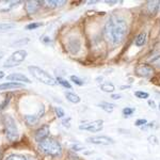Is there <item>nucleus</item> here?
<instances>
[{
    "instance_id": "obj_25",
    "label": "nucleus",
    "mask_w": 160,
    "mask_h": 160,
    "mask_svg": "<svg viewBox=\"0 0 160 160\" xmlns=\"http://www.w3.org/2000/svg\"><path fill=\"white\" fill-rule=\"evenodd\" d=\"M135 95L140 99H146V98H148V96H149V94L148 92H143V91H137L135 92Z\"/></svg>"
},
{
    "instance_id": "obj_13",
    "label": "nucleus",
    "mask_w": 160,
    "mask_h": 160,
    "mask_svg": "<svg viewBox=\"0 0 160 160\" xmlns=\"http://www.w3.org/2000/svg\"><path fill=\"white\" fill-rule=\"evenodd\" d=\"M8 80H10V81H20V82H25V83H31L30 79L28 78L27 76H25V75L22 74H19V73H16V74H11L9 75V76L7 77Z\"/></svg>"
},
{
    "instance_id": "obj_39",
    "label": "nucleus",
    "mask_w": 160,
    "mask_h": 160,
    "mask_svg": "<svg viewBox=\"0 0 160 160\" xmlns=\"http://www.w3.org/2000/svg\"><path fill=\"white\" fill-rule=\"evenodd\" d=\"M158 108H159V110H160V102H159V106H158Z\"/></svg>"
},
{
    "instance_id": "obj_14",
    "label": "nucleus",
    "mask_w": 160,
    "mask_h": 160,
    "mask_svg": "<svg viewBox=\"0 0 160 160\" xmlns=\"http://www.w3.org/2000/svg\"><path fill=\"white\" fill-rule=\"evenodd\" d=\"M40 3H42L41 1H27L26 2L25 9L27 11L28 14H33L38 11V7H40Z\"/></svg>"
},
{
    "instance_id": "obj_27",
    "label": "nucleus",
    "mask_w": 160,
    "mask_h": 160,
    "mask_svg": "<svg viewBox=\"0 0 160 160\" xmlns=\"http://www.w3.org/2000/svg\"><path fill=\"white\" fill-rule=\"evenodd\" d=\"M41 26H43L42 22H31V24L26 26V29L27 30H34V29H37V28L41 27Z\"/></svg>"
},
{
    "instance_id": "obj_22",
    "label": "nucleus",
    "mask_w": 160,
    "mask_h": 160,
    "mask_svg": "<svg viewBox=\"0 0 160 160\" xmlns=\"http://www.w3.org/2000/svg\"><path fill=\"white\" fill-rule=\"evenodd\" d=\"M159 2H156V1H153V2H148V11L152 12L153 14L157 12V10H158V7H159Z\"/></svg>"
},
{
    "instance_id": "obj_16",
    "label": "nucleus",
    "mask_w": 160,
    "mask_h": 160,
    "mask_svg": "<svg viewBox=\"0 0 160 160\" xmlns=\"http://www.w3.org/2000/svg\"><path fill=\"white\" fill-rule=\"evenodd\" d=\"M146 40H148V34H146L145 31H143V32L139 33V34L137 35V38L135 40V45L137 47H141V46L145 45Z\"/></svg>"
},
{
    "instance_id": "obj_19",
    "label": "nucleus",
    "mask_w": 160,
    "mask_h": 160,
    "mask_svg": "<svg viewBox=\"0 0 160 160\" xmlns=\"http://www.w3.org/2000/svg\"><path fill=\"white\" fill-rule=\"evenodd\" d=\"M15 28V24L12 22H1L0 24V33H4Z\"/></svg>"
},
{
    "instance_id": "obj_31",
    "label": "nucleus",
    "mask_w": 160,
    "mask_h": 160,
    "mask_svg": "<svg viewBox=\"0 0 160 160\" xmlns=\"http://www.w3.org/2000/svg\"><path fill=\"white\" fill-rule=\"evenodd\" d=\"M135 124L138 127H143V126H145L146 124H148V121H146L145 118H140V120H137Z\"/></svg>"
},
{
    "instance_id": "obj_40",
    "label": "nucleus",
    "mask_w": 160,
    "mask_h": 160,
    "mask_svg": "<svg viewBox=\"0 0 160 160\" xmlns=\"http://www.w3.org/2000/svg\"><path fill=\"white\" fill-rule=\"evenodd\" d=\"M96 160H102V159H100V158H98V159H96Z\"/></svg>"
},
{
    "instance_id": "obj_24",
    "label": "nucleus",
    "mask_w": 160,
    "mask_h": 160,
    "mask_svg": "<svg viewBox=\"0 0 160 160\" xmlns=\"http://www.w3.org/2000/svg\"><path fill=\"white\" fill-rule=\"evenodd\" d=\"M57 81H58L62 87L66 88V89H72V86H71V84H69V82L68 81V80H65V79L61 78V77H58V78H57Z\"/></svg>"
},
{
    "instance_id": "obj_29",
    "label": "nucleus",
    "mask_w": 160,
    "mask_h": 160,
    "mask_svg": "<svg viewBox=\"0 0 160 160\" xmlns=\"http://www.w3.org/2000/svg\"><path fill=\"white\" fill-rule=\"evenodd\" d=\"M41 41H42V43H44L45 45H51V44H52V40H51L48 35H43V37L41 38Z\"/></svg>"
},
{
    "instance_id": "obj_32",
    "label": "nucleus",
    "mask_w": 160,
    "mask_h": 160,
    "mask_svg": "<svg viewBox=\"0 0 160 160\" xmlns=\"http://www.w3.org/2000/svg\"><path fill=\"white\" fill-rule=\"evenodd\" d=\"M71 148H72V149H73V151H77V152L84 149V146H83V145H81V144H78V143L73 144V145H72Z\"/></svg>"
},
{
    "instance_id": "obj_26",
    "label": "nucleus",
    "mask_w": 160,
    "mask_h": 160,
    "mask_svg": "<svg viewBox=\"0 0 160 160\" xmlns=\"http://www.w3.org/2000/svg\"><path fill=\"white\" fill-rule=\"evenodd\" d=\"M71 80L74 82L75 84H77V86H80V87H81V86H83V84H84L83 80L80 79L79 77H77V76H74V75H73V76H71Z\"/></svg>"
},
{
    "instance_id": "obj_28",
    "label": "nucleus",
    "mask_w": 160,
    "mask_h": 160,
    "mask_svg": "<svg viewBox=\"0 0 160 160\" xmlns=\"http://www.w3.org/2000/svg\"><path fill=\"white\" fill-rule=\"evenodd\" d=\"M133 112H135V109H133V108L126 107L123 109V114L125 115V117H130V115H132Z\"/></svg>"
},
{
    "instance_id": "obj_10",
    "label": "nucleus",
    "mask_w": 160,
    "mask_h": 160,
    "mask_svg": "<svg viewBox=\"0 0 160 160\" xmlns=\"http://www.w3.org/2000/svg\"><path fill=\"white\" fill-rule=\"evenodd\" d=\"M48 135H49V126L48 125H43L41 128H38L37 130V132H35V141L38 142H42L43 140H45V139H47Z\"/></svg>"
},
{
    "instance_id": "obj_12",
    "label": "nucleus",
    "mask_w": 160,
    "mask_h": 160,
    "mask_svg": "<svg viewBox=\"0 0 160 160\" xmlns=\"http://www.w3.org/2000/svg\"><path fill=\"white\" fill-rule=\"evenodd\" d=\"M44 112H45V109H44V107L42 106V108H41L40 112L38 113V114H33V115H26L25 117V121L26 123L28 124V125H35V124H38V122L40 121V118L43 117Z\"/></svg>"
},
{
    "instance_id": "obj_21",
    "label": "nucleus",
    "mask_w": 160,
    "mask_h": 160,
    "mask_svg": "<svg viewBox=\"0 0 160 160\" xmlns=\"http://www.w3.org/2000/svg\"><path fill=\"white\" fill-rule=\"evenodd\" d=\"M65 97H66V99H68V102H74V104H77V102H80V97L78 96V95L75 94V93H72V92H66L65 93Z\"/></svg>"
},
{
    "instance_id": "obj_6",
    "label": "nucleus",
    "mask_w": 160,
    "mask_h": 160,
    "mask_svg": "<svg viewBox=\"0 0 160 160\" xmlns=\"http://www.w3.org/2000/svg\"><path fill=\"white\" fill-rule=\"evenodd\" d=\"M104 127V121L102 120H96V121H92V122H88L84 123L82 125L79 126V129H83L90 132H98L102 129Z\"/></svg>"
},
{
    "instance_id": "obj_23",
    "label": "nucleus",
    "mask_w": 160,
    "mask_h": 160,
    "mask_svg": "<svg viewBox=\"0 0 160 160\" xmlns=\"http://www.w3.org/2000/svg\"><path fill=\"white\" fill-rule=\"evenodd\" d=\"M6 160H27L26 159L25 156L22 155H19V154H11L7 157Z\"/></svg>"
},
{
    "instance_id": "obj_20",
    "label": "nucleus",
    "mask_w": 160,
    "mask_h": 160,
    "mask_svg": "<svg viewBox=\"0 0 160 160\" xmlns=\"http://www.w3.org/2000/svg\"><path fill=\"white\" fill-rule=\"evenodd\" d=\"M100 90L107 93H112V92H114L115 87H114V84L111 83V82H105V83H102V86H100Z\"/></svg>"
},
{
    "instance_id": "obj_7",
    "label": "nucleus",
    "mask_w": 160,
    "mask_h": 160,
    "mask_svg": "<svg viewBox=\"0 0 160 160\" xmlns=\"http://www.w3.org/2000/svg\"><path fill=\"white\" fill-rule=\"evenodd\" d=\"M87 141L89 142V143L96 144V145H112V144H114V140L107 136L90 137V138L87 139Z\"/></svg>"
},
{
    "instance_id": "obj_33",
    "label": "nucleus",
    "mask_w": 160,
    "mask_h": 160,
    "mask_svg": "<svg viewBox=\"0 0 160 160\" xmlns=\"http://www.w3.org/2000/svg\"><path fill=\"white\" fill-rule=\"evenodd\" d=\"M148 141H149V143H152V144H155V145H158L159 144V142H158V139L156 138L155 136H152V137H149L148 138Z\"/></svg>"
},
{
    "instance_id": "obj_36",
    "label": "nucleus",
    "mask_w": 160,
    "mask_h": 160,
    "mask_svg": "<svg viewBox=\"0 0 160 160\" xmlns=\"http://www.w3.org/2000/svg\"><path fill=\"white\" fill-rule=\"evenodd\" d=\"M148 105L151 106V108H153V109L156 108V104H155L154 100H148Z\"/></svg>"
},
{
    "instance_id": "obj_5",
    "label": "nucleus",
    "mask_w": 160,
    "mask_h": 160,
    "mask_svg": "<svg viewBox=\"0 0 160 160\" xmlns=\"http://www.w3.org/2000/svg\"><path fill=\"white\" fill-rule=\"evenodd\" d=\"M27 58V51L24 49L17 50L15 52H13L11 56L9 57V59L4 62L3 66L4 68H14V66H17L22 63L25 59Z\"/></svg>"
},
{
    "instance_id": "obj_8",
    "label": "nucleus",
    "mask_w": 160,
    "mask_h": 160,
    "mask_svg": "<svg viewBox=\"0 0 160 160\" xmlns=\"http://www.w3.org/2000/svg\"><path fill=\"white\" fill-rule=\"evenodd\" d=\"M81 48V42L78 38H69L68 41V49L69 52H72L73 55L78 53V51Z\"/></svg>"
},
{
    "instance_id": "obj_18",
    "label": "nucleus",
    "mask_w": 160,
    "mask_h": 160,
    "mask_svg": "<svg viewBox=\"0 0 160 160\" xmlns=\"http://www.w3.org/2000/svg\"><path fill=\"white\" fill-rule=\"evenodd\" d=\"M98 106L102 108V110L106 111V112H108V113L112 112V111L114 110V107H115L113 104H110V102H102L100 104H98Z\"/></svg>"
},
{
    "instance_id": "obj_17",
    "label": "nucleus",
    "mask_w": 160,
    "mask_h": 160,
    "mask_svg": "<svg viewBox=\"0 0 160 160\" xmlns=\"http://www.w3.org/2000/svg\"><path fill=\"white\" fill-rule=\"evenodd\" d=\"M43 3H46V6L50 8V9H55V8L63 6L64 3H66V1H64V0H62V1H57V0L52 1V0H49V1H43Z\"/></svg>"
},
{
    "instance_id": "obj_35",
    "label": "nucleus",
    "mask_w": 160,
    "mask_h": 160,
    "mask_svg": "<svg viewBox=\"0 0 160 160\" xmlns=\"http://www.w3.org/2000/svg\"><path fill=\"white\" fill-rule=\"evenodd\" d=\"M121 95L120 94H112L111 95V98H113V99H120L121 98Z\"/></svg>"
},
{
    "instance_id": "obj_34",
    "label": "nucleus",
    "mask_w": 160,
    "mask_h": 160,
    "mask_svg": "<svg viewBox=\"0 0 160 160\" xmlns=\"http://www.w3.org/2000/svg\"><path fill=\"white\" fill-rule=\"evenodd\" d=\"M153 64H155V65H156L157 68H160V57H158L157 59H155V60L153 61Z\"/></svg>"
},
{
    "instance_id": "obj_37",
    "label": "nucleus",
    "mask_w": 160,
    "mask_h": 160,
    "mask_svg": "<svg viewBox=\"0 0 160 160\" xmlns=\"http://www.w3.org/2000/svg\"><path fill=\"white\" fill-rule=\"evenodd\" d=\"M117 2H118V1H108V0H107V1H106V3H110V4H113V3H117Z\"/></svg>"
},
{
    "instance_id": "obj_30",
    "label": "nucleus",
    "mask_w": 160,
    "mask_h": 160,
    "mask_svg": "<svg viewBox=\"0 0 160 160\" xmlns=\"http://www.w3.org/2000/svg\"><path fill=\"white\" fill-rule=\"evenodd\" d=\"M55 112H56V114H57V117H58V118H63L64 115H65L64 110L62 109V108H60V107H56L55 108Z\"/></svg>"
},
{
    "instance_id": "obj_38",
    "label": "nucleus",
    "mask_w": 160,
    "mask_h": 160,
    "mask_svg": "<svg viewBox=\"0 0 160 160\" xmlns=\"http://www.w3.org/2000/svg\"><path fill=\"white\" fill-rule=\"evenodd\" d=\"M3 77H4L3 72H1V71H0V79H1V78H3Z\"/></svg>"
},
{
    "instance_id": "obj_2",
    "label": "nucleus",
    "mask_w": 160,
    "mask_h": 160,
    "mask_svg": "<svg viewBox=\"0 0 160 160\" xmlns=\"http://www.w3.org/2000/svg\"><path fill=\"white\" fill-rule=\"evenodd\" d=\"M38 149L41 153L49 155V156H58L62 152V146L56 139L47 138L38 144Z\"/></svg>"
},
{
    "instance_id": "obj_1",
    "label": "nucleus",
    "mask_w": 160,
    "mask_h": 160,
    "mask_svg": "<svg viewBox=\"0 0 160 160\" xmlns=\"http://www.w3.org/2000/svg\"><path fill=\"white\" fill-rule=\"evenodd\" d=\"M105 38L112 46L120 45L128 33L127 22L118 15H111L105 25Z\"/></svg>"
},
{
    "instance_id": "obj_11",
    "label": "nucleus",
    "mask_w": 160,
    "mask_h": 160,
    "mask_svg": "<svg viewBox=\"0 0 160 160\" xmlns=\"http://www.w3.org/2000/svg\"><path fill=\"white\" fill-rule=\"evenodd\" d=\"M20 3V1H12V0H0V13L10 12L15 6Z\"/></svg>"
},
{
    "instance_id": "obj_9",
    "label": "nucleus",
    "mask_w": 160,
    "mask_h": 160,
    "mask_svg": "<svg viewBox=\"0 0 160 160\" xmlns=\"http://www.w3.org/2000/svg\"><path fill=\"white\" fill-rule=\"evenodd\" d=\"M154 73V69L148 64H140L136 68V74L141 77H148Z\"/></svg>"
},
{
    "instance_id": "obj_3",
    "label": "nucleus",
    "mask_w": 160,
    "mask_h": 160,
    "mask_svg": "<svg viewBox=\"0 0 160 160\" xmlns=\"http://www.w3.org/2000/svg\"><path fill=\"white\" fill-rule=\"evenodd\" d=\"M3 125L6 130V136L10 142H15L18 139V129L15 120L11 115L7 114L3 117Z\"/></svg>"
},
{
    "instance_id": "obj_15",
    "label": "nucleus",
    "mask_w": 160,
    "mask_h": 160,
    "mask_svg": "<svg viewBox=\"0 0 160 160\" xmlns=\"http://www.w3.org/2000/svg\"><path fill=\"white\" fill-rule=\"evenodd\" d=\"M19 88H24V84L20 82H7V83L0 84V91H4V90H12V89H19Z\"/></svg>"
},
{
    "instance_id": "obj_4",
    "label": "nucleus",
    "mask_w": 160,
    "mask_h": 160,
    "mask_svg": "<svg viewBox=\"0 0 160 160\" xmlns=\"http://www.w3.org/2000/svg\"><path fill=\"white\" fill-rule=\"evenodd\" d=\"M29 69L30 74L34 77L38 81L42 82L44 84H47V86H55L56 84V79L53 77H51L47 72H45L44 69H42L41 68H38V66H29L28 68Z\"/></svg>"
}]
</instances>
